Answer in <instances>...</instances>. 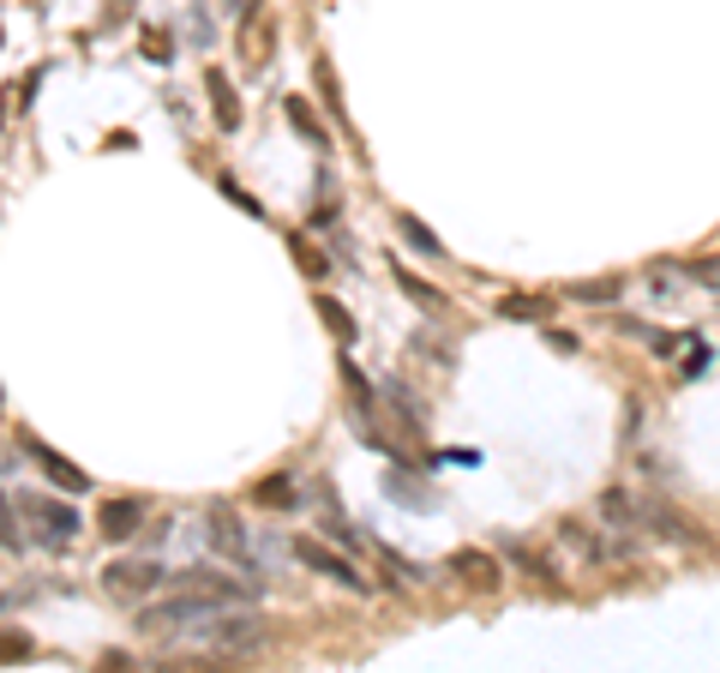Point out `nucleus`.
<instances>
[{"label":"nucleus","instance_id":"nucleus-1","mask_svg":"<svg viewBox=\"0 0 720 673\" xmlns=\"http://www.w3.org/2000/svg\"><path fill=\"white\" fill-rule=\"evenodd\" d=\"M12 512H19V524H31V541L48 553H67L85 524L67 500H43V493H12Z\"/></svg>","mask_w":720,"mask_h":673},{"label":"nucleus","instance_id":"nucleus-2","mask_svg":"<svg viewBox=\"0 0 720 673\" xmlns=\"http://www.w3.org/2000/svg\"><path fill=\"white\" fill-rule=\"evenodd\" d=\"M175 590H192V595H204L211 607H240V602H252V583H240V577H223V571H211V565H187L175 577Z\"/></svg>","mask_w":720,"mask_h":673},{"label":"nucleus","instance_id":"nucleus-3","mask_svg":"<svg viewBox=\"0 0 720 673\" xmlns=\"http://www.w3.org/2000/svg\"><path fill=\"white\" fill-rule=\"evenodd\" d=\"M204 536H211V548L223 553L228 565H252V536H247V524H240L228 505H211V517H204Z\"/></svg>","mask_w":720,"mask_h":673},{"label":"nucleus","instance_id":"nucleus-4","mask_svg":"<svg viewBox=\"0 0 720 673\" xmlns=\"http://www.w3.org/2000/svg\"><path fill=\"white\" fill-rule=\"evenodd\" d=\"M157 583H162V565H150V560H114L102 571V590L121 595V602H138V595H150Z\"/></svg>","mask_w":720,"mask_h":673},{"label":"nucleus","instance_id":"nucleus-5","mask_svg":"<svg viewBox=\"0 0 720 673\" xmlns=\"http://www.w3.org/2000/svg\"><path fill=\"white\" fill-rule=\"evenodd\" d=\"M259 643H265V619H252V614H235V619H216L211 626L216 655H252Z\"/></svg>","mask_w":720,"mask_h":673},{"label":"nucleus","instance_id":"nucleus-6","mask_svg":"<svg viewBox=\"0 0 720 673\" xmlns=\"http://www.w3.org/2000/svg\"><path fill=\"white\" fill-rule=\"evenodd\" d=\"M294 553H301L313 571H325V577H337L342 590H367V571H355V560H342V553H330L325 541H313V536H301L294 541Z\"/></svg>","mask_w":720,"mask_h":673},{"label":"nucleus","instance_id":"nucleus-7","mask_svg":"<svg viewBox=\"0 0 720 673\" xmlns=\"http://www.w3.org/2000/svg\"><path fill=\"white\" fill-rule=\"evenodd\" d=\"M138 524H145V500H109V505H102V517H97V529L109 541L138 536Z\"/></svg>","mask_w":720,"mask_h":673},{"label":"nucleus","instance_id":"nucleus-8","mask_svg":"<svg viewBox=\"0 0 720 673\" xmlns=\"http://www.w3.org/2000/svg\"><path fill=\"white\" fill-rule=\"evenodd\" d=\"M450 571H457L462 583H469V590H498V565L486 560V553H474V548H462V553H450Z\"/></svg>","mask_w":720,"mask_h":673},{"label":"nucleus","instance_id":"nucleus-9","mask_svg":"<svg viewBox=\"0 0 720 673\" xmlns=\"http://www.w3.org/2000/svg\"><path fill=\"white\" fill-rule=\"evenodd\" d=\"M36 463H43V469H48V481H55V487H67V493H85V487H90L85 469H79V463H67V457L48 451V446H36Z\"/></svg>","mask_w":720,"mask_h":673},{"label":"nucleus","instance_id":"nucleus-10","mask_svg":"<svg viewBox=\"0 0 720 673\" xmlns=\"http://www.w3.org/2000/svg\"><path fill=\"white\" fill-rule=\"evenodd\" d=\"M204 91H211V109H216V121H223L228 126V133H235V126H240V103H235V91H228V79H223V72H204Z\"/></svg>","mask_w":720,"mask_h":673},{"label":"nucleus","instance_id":"nucleus-11","mask_svg":"<svg viewBox=\"0 0 720 673\" xmlns=\"http://www.w3.org/2000/svg\"><path fill=\"white\" fill-rule=\"evenodd\" d=\"M240 55H247V67H265L270 60V19L259 7L247 12V43H240Z\"/></svg>","mask_w":720,"mask_h":673},{"label":"nucleus","instance_id":"nucleus-12","mask_svg":"<svg viewBox=\"0 0 720 673\" xmlns=\"http://www.w3.org/2000/svg\"><path fill=\"white\" fill-rule=\"evenodd\" d=\"M564 541H571V548L583 553V560H595V565H600V560H619V553H625V548H612L607 536H588L583 524H564Z\"/></svg>","mask_w":720,"mask_h":673},{"label":"nucleus","instance_id":"nucleus-13","mask_svg":"<svg viewBox=\"0 0 720 673\" xmlns=\"http://www.w3.org/2000/svg\"><path fill=\"white\" fill-rule=\"evenodd\" d=\"M391 271H396V283H403V295H408V301H420L427 313H445V295H439L432 283H420V277L408 271V265H391Z\"/></svg>","mask_w":720,"mask_h":673},{"label":"nucleus","instance_id":"nucleus-14","mask_svg":"<svg viewBox=\"0 0 720 673\" xmlns=\"http://www.w3.org/2000/svg\"><path fill=\"white\" fill-rule=\"evenodd\" d=\"M289 121H294V133H301V138H306V145H318V150H325V145H330V138H325V126H318V114H313V109H306V103H301V97H289Z\"/></svg>","mask_w":720,"mask_h":673},{"label":"nucleus","instance_id":"nucleus-15","mask_svg":"<svg viewBox=\"0 0 720 673\" xmlns=\"http://www.w3.org/2000/svg\"><path fill=\"white\" fill-rule=\"evenodd\" d=\"M294 500H301V487H294L289 475H270V481H259V505H277V512H289Z\"/></svg>","mask_w":720,"mask_h":673},{"label":"nucleus","instance_id":"nucleus-16","mask_svg":"<svg viewBox=\"0 0 720 673\" xmlns=\"http://www.w3.org/2000/svg\"><path fill=\"white\" fill-rule=\"evenodd\" d=\"M408 469H391V475H384V493H391V500H408V505H420V512H427L432 505V493L427 487H415V481H403Z\"/></svg>","mask_w":720,"mask_h":673},{"label":"nucleus","instance_id":"nucleus-17","mask_svg":"<svg viewBox=\"0 0 720 673\" xmlns=\"http://www.w3.org/2000/svg\"><path fill=\"white\" fill-rule=\"evenodd\" d=\"M318 313H325V325L330 332H337L342 343L355 337V319H349V307H342V301H330V295H318Z\"/></svg>","mask_w":720,"mask_h":673},{"label":"nucleus","instance_id":"nucleus-18","mask_svg":"<svg viewBox=\"0 0 720 673\" xmlns=\"http://www.w3.org/2000/svg\"><path fill=\"white\" fill-rule=\"evenodd\" d=\"M576 301H619V283H576Z\"/></svg>","mask_w":720,"mask_h":673},{"label":"nucleus","instance_id":"nucleus-19","mask_svg":"<svg viewBox=\"0 0 720 673\" xmlns=\"http://www.w3.org/2000/svg\"><path fill=\"white\" fill-rule=\"evenodd\" d=\"M145 55H150V60H169V55H175V43H169L162 31H145Z\"/></svg>","mask_w":720,"mask_h":673},{"label":"nucleus","instance_id":"nucleus-20","mask_svg":"<svg viewBox=\"0 0 720 673\" xmlns=\"http://www.w3.org/2000/svg\"><path fill=\"white\" fill-rule=\"evenodd\" d=\"M403 235H408V240H415V247H420V253H439V240H432V235H427V228H420L415 217H403Z\"/></svg>","mask_w":720,"mask_h":673},{"label":"nucleus","instance_id":"nucleus-21","mask_svg":"<svg viewBox=\"0 0 720 673\" xmlns=\"http://www.w3.org/2000/svg\"><path fill=\"white\" fill-rule=\"evenodd\" d=\"M690 277H702V289H720V259H697Z\"/></svg>","mask_w":720,"mask_h":673},{"label":"nucleus","instance_id":"nucleus-22","mask_svg":"<svg viewBox=\"0 0 720 673\" xmlns=\"http://www.w3.org/2000/svg\"><path fill=\"white\" fill-rule=\"evenodd\" d=\"M223 7H228V12H252V0H223Z\"/></svg>","mask_w":720,"mask_h":673},{"label":"nucleus","instance_id":"nucleus-23","mask_svg":"<svg viewBox=\"0 0 720 673\" xmlns=\"http://www.w3.org/2000/svg\"><path fill=\"white\" fill-rule=\"evenodd\" d=\"M114 7H121V12H133V0H114Z\"/></svg>","mask_w":720,"mask_h":673}]
</instances>
